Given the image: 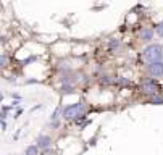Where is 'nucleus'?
<instances>
[{
	"mask_svg": "<svg viewBox=\"0 0 163 155\" xmlns=\"http://www.w3.org/2000/svg\"><path fill=\"white\" fill-rule=\"evenodd\" d=\"M86 110H87V103L78 102V103H73V105H68V107L63 108L62 116H63V120H66V121H71V120L74 121L76 118L86 115Z\"/></svg>",
	"mask_w": 163,
	"mask_h": 155,
	"instance_id": "obj_1",
	"label": "nucleus"
},
{
	"mask_svg": "<svg viewBox=\"0 0 163 155\" xmlns=\"http://www.w3.org/2000/svg\"><path fill=\"white\" fill-rule=\"evenodd\" d=\"M142 57L147 63L163 62V47L160 44H149L142 50Z\"/></svg>",
	"mask_w": 163,
	"mask_h": 155,
	"instance_id": "obj_2",
	"label": "nucleus"
},
{
	"mask_svg": "<svg viewBox=\"0 0 163 155\" xmlns=\"http://www.w3.org/2000/svg\"><path fill=\"white\" fill-rule=\"evenodd\" d=\"M139 90L142 94H146V95L152 97L155 95V94H160V87H158V83H157L153 78H146V79L141 81V84H139Z\"/></svg>",
	"mask_w": 163,
	"mask_h": 155,
	"instance_id": "obj_3",
	"label": "nucleus"
},
{
	"mask_svg": "<svg viewBox=\"0 0 163 155\" xmlns=\"http://www.w3.org/2000/svg\"><path fill=\"white\" fill-rule=\"evenodd\" d=\"M147 73L153 78H162L163 76V62H155L147 65Z\"/></svg>",
	"mask_w": 163,
	"mask_h": 155,
	"instance_id": "obj_4",
	"label": "nucleus"
},
{
	"mask_svg": "<svg viewBox=\"0 0 163 155\" xmlns=\"http://www.w3.org/2000/svg\"><path fill=\"white\" fill-rule=\"evenodd\" d=\"M36 145H37V149L49 150L50 145H52V137H50L49 134H41V136H37V139H36Z\"/></svg>",
	"mask_w": 163,
	"mask_h": 155,
	"instance_id": "obj_5",
	"label": "nucleus"
},
{
	"mask_svg": "<svg viewBox=\"0 0 163 155\" xmlns=\"http://www.w3.org/2000/svg\"><path fill=\"white\" fill-rule=\"evenodd\" d=\"M153 34H155V31L152 28H142L139 32V41L144 42V44H149V42H152Z\"/></svg>",
	"mask_w": 163,
	"mask_h": 155,
	"instance_id": "obj_6",
	"label": "nucleus"
},
{
	"mask_svg": "<svg viewBox=\"0 0 163 155\" xmlns=\"http://www.w3.org/2000/svg\"><path fill=\"white\" fill-rule=\"evenodd\" d=\"M120 48H121V41L120 39H110L108 41V50L110 52H113V53H118L120 52Z\"/></svg>",
	"mask_w": 163,
	"mask_h": 155,
	"instance_id": "obj_7",
	"label": "nucleus"
},
{
	"mask_svg": "<svg viewBox=\"0 0 163 155\" xmlns=\"http://www.w3.org/2000/svg\"><path fill=\"white\" fill-rule=\"evenodd\" d=\"M149 103H153V105H163V95L155 94V95L149 97Z\"/></svg>",
	"mask_w": 163,
	"mask_h": 155,
	"instance_id": "obj_8",
	"label": "nucleus"
},
{
	"mask_svg": "<svg viewBox=\"0 0 163 155\" xmlns=\"http://www.w3.org/2000/svg\"><path fill=\"white\" fill-rule=\"evenodd\" d=\"M24 155H39V149H37V145H28L26 147V150H24Z\"/></svg>",
	"mask_w": 163,
	"mask_h": 155,
	"instance_id": "obj_9",
	"label": "nucleus"
},
{
	"mask_svg": "<svg viewBox=\"0 0 163 155\" xmlns=\"http://www.w3.org/2000/svg\"><path fill=\"white\" fill-rule=\"evenodd\" d=\"M62 95H66V94H73L74 92V86H62L58 90Z\"/></svg>",
	"mask_w": 163,
	"mask_h": 155,
	"instance_id": "obj_10",
	"label": "nucleus"
},
{
	"mask_svg": "<svg viewBox=\"0 0 163 155\" xmlns=\"http://www.w3.org/2000/svg\"><path fill=\"white\" fill-rule=\"evenodd\" d=\"M116 81V78H113V76H108V74H104L100 78V83L102 84H111V83H115Z\"/></svg>",
	"mask_w": 163,
	"mask_h": 155,
	"instance_id": "obj_11",
	"label": "nucleus"
},
{
	"mask_svg": "<svg viewBox=\"0 0 163 155\" xmlns=\"http://www.w3.org/2000/svg\"><path fill=\"white\" fill-rule=\"evenodd\" d=\"M116 83H118L120 86H131V81H129L128 78H125V76H120V78H116Z\"/></svg>",
	"mask_w": 163,
	"mask_h": 155,
	"instance_id": "obj_12",
	"label": "nucleus"
},
{
	"mask_svg": "<svg viewBox=\"0 0 163 155\" xmlns=\"http://www.w3.org/2000/svg\"><path fill=\"white\" fill-rule=\"evenodd\" d=\"M8 62H10V58L7 55H0V68H5L8 65Z\"/></svg>",
	"mask_w": 163,
	"mask_h": 155,
	"instance_id": "obj_13",
	"label": "nucleus"
},
{
	"mask_svg": "<svg viewBox=\"0 0 163 155\" xmlns=\"http://www.w3.org/2000/svg\"><path fill=\"white\" fill-rule=\"evenodd\" d=\"M60 113H62V110H60V107H57L55 110H53V113H52V116H50V120H52V121H57V120H58V116H60Z\"/></svg>",
	"mask_w": 163,
	"mask_h": 155,
	"instance_id": "obj_14",
	"label": "nucleus"
},
{
	"mask_svg": "<svg viewBox=\"0 0 163 155\" xmlns=\"http://www.w3.org/2000/svg\"><path fill=\"white\" fill-rule=\"evenodd\" d=\"M155 31H157V34H158L160 37H163V21H162V23H158V24L155 26Z\"/></svg>",
	"mask_w": 163,
	"mask_h": 155,
	"instance_id": "obj_15",
	"label": "nucleus"
},
{
	"mask_svg": "<svg viewBox=\"0 0 163 155\" xmlns=\"http://www.w3.org/2000/svg\"><path fill=\"white\" fill-rule=\"evenodd\" d=\"M50 126H52V128H60V120L52 121V123H50Z\"/></svg>",
	"mask_w": 163,
	"mask_h": 155,
	"instance_id": "obj_16",
	"label": "nucleus"
},
{
	"mask_svg": "<svg viewBox=\"0 0 163 155\" xmlns=\"http://www.w3.org/2000/svg\"><path fill=\"white\" fill-rule=\"evenodd\" d=\"M11 97H13L15 100H18V102L21 100V95H20V94H11Z\"/></svg>",
	"mask_w": 163,
	"mask_h": 155,
	"instance_id": "obj_17",
	"label": "nucleus"
},
{
	"mask_svg": "<svg viewBox=\"0 0 163 155\" xmlns=\"http://www.w3.org/2000/svg\"><path fill=\"white\" fill-rule=\"evenodd\" d=\"M0 124H2V128H3V129H7V123H5V120H0Z\"/></svg>",
	"mask_w": 163,
	"mask_h": 155,
	"instance_id": "obj_18",
	"label": "nucleus"
},
{
	"mask_svg": "<svg viewBox=\"0 0 163 155\" xmlns=\"http://www.w3.org/2000/svg\"><path fill=\"white\" fill-rule=\"evenodd\" d=\"M2 100H3V95H2V94H0V102H2Z\"/></svg>",
	"mask_w": 163,
	"mask_h": 155,
	"instance_id": "obj_19",
	"label": "nucleus"
}]
</instances>
